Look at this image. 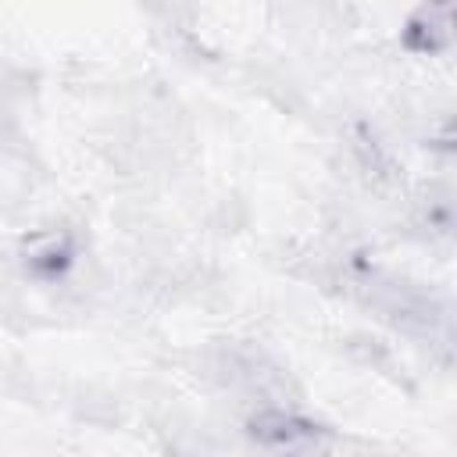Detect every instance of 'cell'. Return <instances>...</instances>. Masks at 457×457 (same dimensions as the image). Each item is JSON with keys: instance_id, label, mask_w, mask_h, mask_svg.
<instances>
[{"instance_id": "obj_1", "label": "cell", "mask_w": 457, "mask_h": 457, "mask_svg": "<svg viewBox=\"0 0 457 457\" xmlns=\"http://www.w3.org/2000/svg\"><path fill=\"white\" fill-rule=\"evenodd\" d=\"M403 43L418 54H443L453 43V0H425L407 29H403Z\"/></svg>"}, {"instance_id": "obj_2", "label": "cell", "mask_w": 457, "mask_h": 457, "mask_svg": "<svg viewBox=\"0 0 457 457\" xmlns=\"http://www.w3.org/2000/svg\"><path fill=\"white\" fill-rule=\"evenodd\" d=\"M250 436L271 450H300V446H311L318 439V425L275 407V411H261L250 418Z\"/></svg>"}]
</instances>
